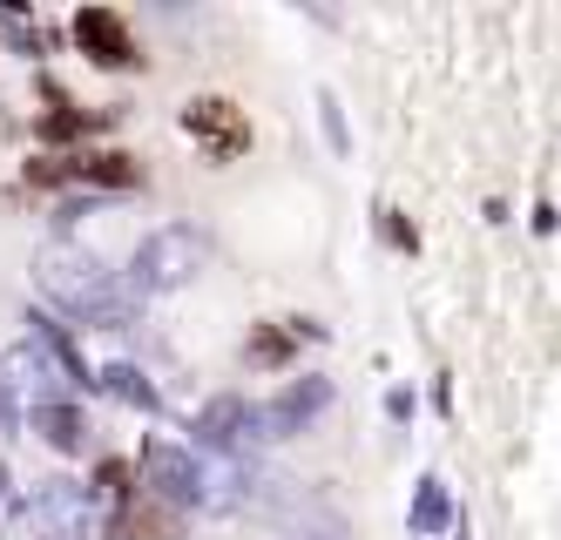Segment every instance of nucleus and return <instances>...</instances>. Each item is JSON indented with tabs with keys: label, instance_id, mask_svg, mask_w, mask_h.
<instances>
[{
	"label": "nucleus",
	"instance_id": "nucleus-1",
	"mask_svg": "<svg viewBox=\"0 0 561 540\" xmlns=\"http://www.w3.org/2000/svg\"><path fill=\"white\" fill-rule=\"evenodd\" d=\"M75 41H82V55L102 61V68H136V61H142V55H136V41H129V27L115 21L108 8L75 14Z\"/></svg>",
	"mask_w": 561,
	"mask_h": 540
},
{
	"label": "nucleus",
	"instance_id": "nucleus-2",
	"mask_svg": "<svg viewBox=\"0 0 561 540\" xmlns=\"http://www.w3.org/2000/svg\"><path fill=\"white\" fill-rule=\"evenodd\" d=\"M183 122H190L196 136H210V142H217V156H224V149H244V122H237V108H230V102H190V115H183Z\"/></svg>",
	"mask_w": 561,
	"mask_h": 540
},
{
	"label": "nucleus",
	"instance_id": "nucleus-3",
	"mask_svg": "<svg viewBox=\"0 0 561 540\" xmlns=\"http://www.w3.org/2000/svg\"><path fill=\"white\" fill-rule=\"evenodd\" d=\"M183 257H196L190 237H156L149 251H142V271H149L156 284H170V277H183Z\"/></svg>",
	"mask_w": 561,
	"mask_h": 540
},
{
	"label": "nucleus",
	"instance_id": "nucleus-4",
	"mask_svg": "<svg viewBox=\"0 0 561 540\" xmlns=\"http://www.w3.org/2000/svg\"><path fill=\"white\" fill-rule=\"evenodd\" d=\"M115 540H176V520L156 514V507H129L123 527H115Z\"/></svg>",
	"mask_w": 561,
	"mask_h": 540
},
{
	"label": "nucleus",
	"instance_id": "nucleus-5",
	"mask_svg": "<svg viewBox=\"0 0 561 540\" xmlns=\"http://www.w3.org/2000/svg\"><path fill=\"white\" fill-rule=\"evenodd\" d=\"M42 433H48V446H82V420L75 412H61V405H42Z\"/></svg>",
	"mask_w": 561,
	"mask_h": 540
}]
</instances>
